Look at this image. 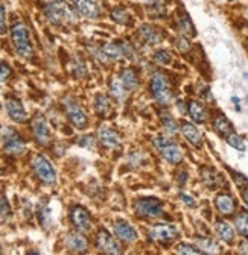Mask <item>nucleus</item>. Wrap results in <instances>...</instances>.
<instances>
[{
  "label": "nucleus",
  "mask_w": 248,
  "mask_h": 255,
  "mask_svg": "<svg viewBox=\"0 0 248 255\" xmlns=\"http://www.w3.org/2000/svg\"><path fill=\"white\" fill-rule=\"evenodd\" d=\"M160 150H162L163 158L168 163H171V164H178L181 161V158H183V154H181L180 147L175 143H173L172 140H171L168 145H165L163 147H160Z\"/></svg>",
  "instance_id": "17"
},
{
  "label": "nucleus",
  "mask_w": 248,
  "mask_h": 255,
  "mask_svg": "<svg viewBox=\"0 0 248 255\" xmlns=\"http://www.w3.org/2000/svg\"><path fill=\"white\" fill-rule=\"evenodd\" d=\"M234 223H236V228H238V231L248 237V213L247 211H242L239 213V216L236 218V220H234Z\"/></svg>",
  "instance_id": "28"
},
{
  "label": "nucleus",
  "mask_w": 248,
  "mask_h": 255,
  "mask_svg": "<svg viewBox=\"0 0 248 255\" xmlns=\"http://www.w3.org/2000/svg\"><path fill=\"white\" fill-rule=\"evenodd\" d=\"M114 233L116 236L123 240V241H128V243H133V241L137 240V233H135V229L127 223V222H123V220H119L116 222L114 225Z\"/></svg>",
  "instance_id": "15"
},
{
  "label": "nucleus",
  "mask_w": 248,
  "mask_h": 255,
  "mask_svg": "<svg viewBox=\"0 0 248 255\" xmlns=\"http://www.w3.org/2000/svg\"><path fill=\"white\" fill-rule=\"evenodd\" d=\"M188 112H189V116L192 117L193 122L196 123H204L206 119H207V112L204 109V107L201 104H198V102L192 100L188 104Z\"/></svg>",
  "instance_id": "21"
},
{
  "label": "nucleus",
  "mask_w": 248,
  "mask_h": 255,
  "mask_svg": "<svg viewBox=\"0 0 248 255\" xmlns=\"http://www.w3.org/2000/svg\"><path fill=\"white\" fill-rule=\"evenodd\" d=\"M216 208L221 214L224 216H230L234 213V200L230 195H218L215 199Z\"/></svg>",
  "instance_id": "20"
},
{
  "label": "nucleus",
  "mask_w": 248,
  "mask_h": 255,
  "mask_svg": "<svg viewBox=\"0 0 248 255\" xmlns=\"http://www.w3.org/2000/svg\"><path fill=\"white\" fill-rule=\"evenodd\" d=\"M38 219H40V223L44 226V228H49L52 225V213H51V208L47 205H41L40 210H38Z\"/></svg>",
  "instance_id": "29"
},
{
  "label": "nucleus",
  "mask_w": 248,
  "mask_h": 255,
  "mask_svg": "<svg viewBox=\"0 0 248 255\" xmlns=\"http://www.w3.org/2000/svg\"><path fill=\"white\" fill-rule=\"evenodd\" d=\"M181 132L191 145H193L195 147H201L203 137L193 125H191L189 122H183L181 123Z\"/></svg>",
  "instance_id": "16"
},
{
  "label": "nucleus",
  "mask_w": 248,
  "mask_h": 255,
  "mask_svg": "<svg viewBox=\"0 0 248 255\" xmlns=\"http://www.w3.org/2000/svg\"><path fill=\"white\" fill-rule=\"evenodd\" d=\"M134 210H135V214L140 216V218L155 219V218H162L163 216L162 202H160L158 199H154V198L139 199L134 203Z\"/></svg>",
  "instance_id": "5"
},
{
  "label": "nucleus",
  "mask_w": 248,
  "mask_h": 255,
  "mask_svg": "<svg viewBox=\"0 0 248 255\" xmlns=\"http://www.w3.org/2000/svg\"><path fill=\"white\" fill-rule=\"evenodd\" d=\"M151 93L153 97L160 105H168L172 99V91L168 82V78L162 73H154L151 78Z\"/></svg>",
  "instance_id": "4"
},
{
  "label": "nucleus",
  "mask_w": 248,
  "mask_h": 255,
  "mask_svg": "<svg viewBox=\"0 0 248 255\" xmlns=\"http://www.w3.org/2000/svg\"><path fill=\"white\" fill-rule=\"evenodd\" d=\"M247 102H248V96H247Z\"/></svg>",
  "instance_id": "47"
},
{
  "label": "nucleus",
  "mask_w": 248,
  "mask_h": 255,
  "mask_svg": "<svg viewBox=\"0 0 248 255\" xmlns=\"http://www.w3.org/2000/svg\"><path fill=\"white\" fill-rule=\"evenodd\" d=\"M66 246L69 251L72 252H87V248H89V241H87V238L79 233H69L66 236Z\"/></svg>",
  "instance_id": "14"
},
{
  "label": "nucleus",
  "mask_w": 248,
  "mask_h": 255,
  "mask_svg": "<svg viewBox=\"0 0 248 255\" xmlns=\"http://www.w3.org/2000/svg\"><path fill=\"white\" fill-rule=\"evenodd\" d=\"M227 143H229L231 147L238 149V150H241V152L245 150V145H244L242 138H241L238 134H233V132H231L230 135H227Z\"/></svg>",
  "instance_id": "32"
},
{
  "label": "nucleus",
  "mask_w": 248,
  "mask_h": 255,
  "mask_svg": "<svg viewBox=\"0 0 248 255\" xmlns=\"http://www.w3.org/2000/svg\"><path fill=\"white\" fill-rule=\"evenodd\" d=\"M32 134L37 140V143L41 146H47L52 140V134L51 129H49V125L46 122V119L41 116V114H37V116L32 119Z\"/></svg>",
  "instance_id": "9"
},
{
  "label": "nucleus",
  "mask_w": 248,
  "mask_h": 255,
  "mask_svg": "<svg viewBox=\"0 0 248 255\" xmlns=\"http://www.w3.org/2000/svg\"><path fill=\"white\" fill-rule=\"evenodd\" d=\"M234 181L238 182V185H242V184H248V180H247V178H244L242 175H238V173H234Z\"/></svg>",
  "instance_id": "41"
},
{
  "label": "nucleus",
  "mask_w": 248,
  "mask_h": 255,
  "mask_svg": "<svg viewBox=\"0 0 248 255\" xmlns=\"http://www.w3.org/2000/svg\"><path fill=\"white\" fill-rule=\"evenodd\" d=\"M76 11L87 18H97L101 16V9L95 0H72Z\"/></svg>",
  "instance_id": "13"
},
{
  "label": "nucleus",
  "mask_w": 248,
  "mask_h": 255,
  "mask_svg": "<svg viewBox=\"0 0 248 255\" xmlns=\"http://www.w3.org/2000/svg\"><path fill=\"white\" fill-rule=\"evenodd\" d=\"M32 169L35 175L38 176V180L44 184H55L57 181V172L54 165L51 164L44 155H35L32 160Z\"/></svg>",
  "instance_id": "7"
},
{
  "label": "nucleus",
  "mask_w": 248,
  "mask_h": 255,
  "mask_svg": "<svg viewBox=\"0 0 248 255\" xmlns=\"http://www.w3.org/2000/svg\"><path fill=\"white\" fill-rule=\"evenodd\" d=\"M63 107L70 123L78 129H85L87 125H89V119L85 116V111L78 105V102L73 100L72 97H66L63 100Z\"/></svg>",
  "instance_id": "6"
},
{
  "label": "nucleus",
  "mask_w": 248,
  "mask_h": 255,
  "mask_svg": "<svg viewBox=\"0 0 248 255\" xmlns=\"http://www.w3.org/2000/svg\"><path fill=\"white\" fill-rule=\"evenodd\" d=\"M11 38H12V44H14L16 52L20 56H23V58L32 56L34 49H32V43H31V38H29V31L23 23L19 21L11 28Z\"/></svg>",
  "instance_id": "2"
},
{
  "label": "nucleus",
  "mask_w": 248,
  "mask_h": 255,
  "mask_svg": "<svg viewBox=\"0 0 248 255\" xmlns=\"http://www.w3.org/2000/svg\"><path fill=\"white\" fill-rule=\"evenodd\" d=\"M154 61L155 62H158V64H163V66H166V64H169L171 62V54L169 52H166V50H158V52H155L154 54Z\"/></svg>",
  "instance_id": "35"
},
{
  "label": "nucleus",
  "mask_w": 248,
  "mask_h": 255,
  "mask_svg": "<svg viewBox=\"0 0 248 255\" xmlns=\"http://www.w3.org/2000/svg\"><path fill=\"white\" fill-rule=\"evenodd\" d=\"M0 172H2V170H0Z\"/></svg>",
  "instance_id": "49"
},
{
  "label": "nucleus",
  "mask_w": 248,
  "mask_h": 255,
  "mask_svg": "<svg viewBox=\"0 0 248 255\" xmlns=\"http://www.w3.org/2000/svg\"><path fill=\"white\" fill-rule=\"evenodd\" d=\"M6 34V12L3 5L0 3V35Z\"/></svg>",
  "instance_id": "39"
},
{
  "label": "nucleus",
  "mask_w": 248,
  "mask_h": 255,
  "mask_svg": "<svg viewBox=\"0 0 248 255\" xmlns=\"http://www.w3.org/2000/svg\"><path fill=\"white\" fill-rule=\"evenodd\" d=\"M215 229H216V234L219 236V238L222 241H226V243H231L233 238H234V231L233 228L224 222V220H216L215 223Z\"/></svg>",
  "instance_id": "22"
},
{
  "label": "nucleus",
  "mask_w": 248,
  "mask_h": 255,
  "mask_svg": "<svg viewBox=\"0 0 248 255\" xmlns=\"http://www.w3.org/2000/svg\"><path fill=\"white\" fill-rule=\"evenodd\" d=\"M111 18L119 24H127L130 21V14H128V11L125 8L117 6V8H114L113 11H111Z\"/></svg>",
  "instance_id": "27"
},
{
  "label": "nucleus",
  "mask_w": 248,
  "mask_h": 255,
  "mask_svg": "<svg viewBox=\"0 0 248 255\" xmlns=\"http://www.w3.org/2000/svg\"><path fill=\"white\" fill-rule=\"evenodd\" d=\"M139 34L148 44H158L162 41V34L158 29H155L151 24H142L139 28Z\"/></svg>",
  "instance_id": "18"
},
{
  "label": "nucleus",
  "mask_w": 248,
  "mask_h": 255,
  "mask_svg": "<svg viewBox=\"0 0 248 255\" xmlns=\"http://www.w3.org/2000/svg\"><path fill=\"white\" fill-rule=\"evenodd\" d=\"M0 249H2V248H0ZM0 252H2V251H0Z\"/></svg>",
  "instance_id": "48"
},
{
  "label": "nucleus",
  "mask_w": 248,
  "mask_h": 255,
  "mask_svg": "<svg viewBox=\"0 0 248 255\" xmlns=\"http://www.w3.org/2000/svg\"><path fill=\"white\" fill-rule=\"evenodd\" d=\"M96 246L104 254H111V255L120 254V246L117 243V240L114 237H111V234L105 231V229H101V231L96 234Z\"/></svg>",
  "instance_id": "10"
},
{
  "label": "nucleus",
  "mask_w": 248,
  "mask_h": 255,
  "mask_svg": "<svg viewBox=\"0 0 248 255\" xmlns=\"http://www.w3.org/2000/svg\"><path fill=\"white\" fill-rule=\"evenodd\" d=\"M231 100L234 102V105H236V109H238V111H241V107H239V99H238V97H233Z\"/></svg>",
  "instance_id": "45"
},
{
  "label": "nucleus",
  "mask_w": 248,
  "mask_h": 255,
  "mask_svg": "<svg viewBox=\"0 0 248 255\" xmlns=\"http://www.w3.org/2000/svg\"><path fill=\"white\" fill-rule=\"evenodd\" d=\"M43 11L47 20L54 24L75 21V14H73V11L67 6L64 0H46Z\"/></svg>",
  "instance_id": "1"
},
{
  "label": "nucleus",
  "mask_w": 248,
  "mask_h": 255,
  "mask_svg": "<svg viewBox=\"0 0 248 255\" xmlns=\"http://www.w3.org/2000/svg\"><path fill=\"white\" fill-rule=\"evenodd\" d=\"M239 252L248 254V241H242V243L239 245Z\"/></svg>",
  "instance_id": "44"
},
{
  "label": "nucleus",
  "mask_w": 248,
  "mask_h": 255,
  "mask_svg": "<svg viewBox=\"0 0 248 255\" xmlns=\"http://www.w3.org/2000/svg\"><path fill=\"white\" fill-rule=\"evenodd\" d=\"M122 82H117L114 81L113 84H111V94H113L117 100H122L123 99V90H122Z\"/></svg>",
  "instance_id": "37"
},
{
  "label": "nucleus",
  "mask_w": 248,
  "mask_h": 255,
  "mask_svg": "<svg viewBox=\"0 0 248 255\" xmlns=\"http://www.w3.org/2000/svg\"><path fill=\"white\" fill-rule=\"evenodd\" d=\"M99 142H101L105 147L113 149L119 146L120 138L113 129H110V128H101V129H99Z\"/></svg>",
  "instance_id": "19"
},
{
  "label": "nucleus",
  "mask_w": 248,
  "mask_h": 255,
  "mask_svg": "<svg viewBox=\"0 0 248 255\" xmlns=\"http://www.w3.org/2000/svg\"><path fill=\"white\" fill-rule=\"evenodd\" d=\"M242 199L245 200V205L248 207V191H244V193H242Z\"/></svg>",
  "instance_id": "46"
},
{
  "label": "nucleus",
  "mask_w": 248,
  "mask_h": 255,
  "mask_svg": "<svg viewBox=\"0 0 248 255\" xmlns=\"http://www.w3.org/2000/svg\"><path fill=\"white\" fill-rule=\"evenodd\" d=\"M177 46L180 47V50H183V52H186V50L189 49V43L186 41V40H180V41H177Z\"/></svg>",
  "instance_id": "43"
},
{
  "label": "nucleus",
  "mask_w": 248,
  "mask_h": 255,
  "mask_svg": "<svg viewBox=\"0 0 248 255\" xmlns=\"http://www.w3.org/2000/svg\"><path fill=\"white\" fill-rule=\"evenodd\" d=\"M5 108H6V112L11 120H14L17 123H24L28 120V114H26V109H24L23 104L16 99V97H8L5 100Z\"/></svg>",
  "instance_id": "12"
},
{
  "label": "nucleus",
  "mask_w": 248,
  "mask_h": 255,
  "mask_svg": "<svg viewBox=\"0 0 248 255\" xmlns=\"http://www.w3.org/2000/svg\"><path fill=\"white\" fill-rule=\"evenodd\" d=\"M213 129L219 135H230L233 132V126L227 120V117H224L222 114H219V116L213 120Z\"/></svg>",
  "instance_id": "25"
},
{
  "label": "nucleus",
  "mask_w": 248,
  "mask_h": 255,
  "mask_svg": "<svg viewBox=\"0 0 248 255\" xmlns=\"http://www.w3.org/2000/svg\"><path fill=\"white\" fill-rule=\"evenodd\" d=\"M177 24L181 31V34L188 35V36H193L195 35V28L189 18V16L186 12H181V14H177Z\"/></svg>",
  "instance_id": "24"
},
{
  "label": "nucleus",
  "mask_w": 248,
  "mask_h": 255,
  "mask_svg": "<svg viewBox=\"0 0 248 255\" xmlns=\"http://www.w3.org/2000/svg\"><path fill=\"white\" fill-rule=\"evenodd\" d=\"M0 140L3 142V150L11 157H20L26 150V145L24 140L11 128H5L2 129V137Z\"/></svg>",
  "instance_id": "3"
},
{
  "label": "nucleus",
  "mask_w": 248,
  "mask_h": 255,
  "mask_svg": "<svg viewBox=\"0 0 248 255\" xmlns=\"http://www.w3.org/2000/svg\"><path fill=\"white\" fill-rule=\"evenodd\" d=\"M95 111L99 114V116H105L110 111V102L104 94H97L95 97Z\"/></svg>",
  "instance_id": "26"
},
{
  "label": "nucleus",
  "mask_w": 248,
  "mask_h": 255,
  "mask_svg": "<svg viewBox=\"0 0 248 255\" xmlns=\"http://www.w3.org/2000/svg\"><path fill=\"white\" fill-rule=\"evenodd\" d=\"M160 119H162V122H163V125H165V128H166V131H168V132L175 134V132L178 131L177 123H175V120H173V119L171 117V114H169V112L162 111V112H160Z\"/></svg>",
  "instance_id": "30"
},
{
  "label": "nucleus",
  "mask_w": 248,
  "mask_h": 255,
  "mask_svg": "<svg viewBox=\"0 0 248 255\" xmlns=\"http://www.w3.org/2000/svg\"><path fill=\"white\" fill-rule=\"evenodd\" d=\"M198 245H200V248L204 249L206 252H210V254L218 252L216 243H213V241L209 240V238H198Z\"/></svg>",
  "instance_id": "34"
},
{
  "label": "nucleus",
  "mask_w": 248,
  "mask_h": 255,
  "mask_svg": "<svg viewBox=\"0 0 248 255\" xmlns=\"http://www.w3.org/2000/svg\"><path fill=\"white\" fill-rule=\"evenodd\" d=\"M70 220H72L73 225H75V228L78 229V231H81V233L90 231L92 218H90L89 211H87L84 207H81V205L73 207V210L70 213Z\"/></svg>",
  "instance_id": "11"
},
{
  "label": "nucleus",
  "mask_w": 248,
  "mask_h": 255,
  "mask_svg": "<svg viewBox=\"0 0 248 255\" xmlns=\"http://www.w3.org/2000/svg\"><path fill=\"white\" fill-rule=\"evenodd\" d=\"M177 237H178V229L169 223L154 225L150 229V238L153 241H157V243L168 245V243H171V241L175 240Z\"/></svg>",
  "instance_id": "8"
},
{
  "label": "nucleus",
  "mask_w": 248,
  "mask_h": 255,
  "mask_svg": "<svg viewBox=\"0 0 248 255\" xmlns=\"http://www.w3.org/2000/svg\"><path fill=\"white\" fill-rule=\"evenodd\" d=\"M181 199H183V202H184L188 207H195V200H193L192 196H189V195H181Z\"/></svg>",
  "instance_id": "40"
},
{
  "label": "nucleus",
  "mask_w": 248,
  "mask_h": 255,
  "mask_svg": "<svg viewBox=\"0 0 248 255\" xmlns=\"http://www.w3.org/2000/svg\"><path fill=\"white\" fill-rule=\"evenodd\" d=\"M204 181L210 188H215L221 182V178L213 170H204Z\"/></svg>",
  "instance_id": "31"
},
{
  "label": "nucleus",
  "mask_w": 248,
  "mask_h": 255,
  "mask_svg": "<svg viewBox=\"0 0 248 255\" xmlns=\"http://www.w3.org/2000/svg\"><path fill=\"white\" fill-rule=\"evenodd\" d=\"M11 76V67L8 66V62L0 61V82L6 81Z\"/></svg>",
  "instance_id": "38"
},
{
  "label": "nucleus",
  "mask_w": 248,
  "mask_h": 255,
  "mask_svg": "<svg viewBox=\"0 0 248 255\" xmlns=\"http://www.w3.org/2000/svg\"><path fill=\"white\" fill-rule=\"evenodd\" d=\"M11 216V207L5 196H0V218L8 219Z\"/></svg>",
  "instance_id": "36"
},
{
  "label": "nucleus",
  "mask_w": 248,
  "mask_h": 255,
  "mask_svg": "<svg viewBox=\"0 0 248 255\" xmlns=\"http://www.w3.org/2000/svg\"><path fill=\"white\" fill-rule=\"evenodd\" d=\"M81 140H82V142H79L81 146H87V147L93 146V140H92L90 137H84V138H81Z\"/></svg>",
  "instance_id": "42"
},
{
  "label": "nucleus",
  "mask_w": 248,
  "mask_h": 255,
  "mask_svg": "<svg viewBox=\"0 0 248 255\" xmlns=\"http://www.w3.org/2000/svg\"><path fill=\"white\" fill-rule=\"evenodd\" d=\"M175 249H177L178 254H186V255H198V254L203 252V251L196 249L195 246H192L189 243H180V245H177Z\"/></svg>",
  "instance_id": "33"
},
{
  "label": "nucleus",
  "mask_w": 248,
  "mask_h": 255,
  "mask_svg": "<svg viewBox=\"0 0 248 255\" xmlns=\"http://www.w3.org/2000/svg\"><path fill=\"white\" fill-rule=\"evenodd\" d=\"M120 82H122V85L125 87L128 91H134L135 88H137V85H139L137 74H135V72L133 69L123 70L122 74H120Z\"/></svg>",
  "instance_id": "23"
}]
</instances>
